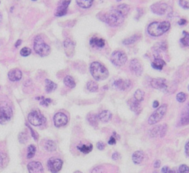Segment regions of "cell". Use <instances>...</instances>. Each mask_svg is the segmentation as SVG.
I'll return each instance as SVG.
<instances>
[{"mask_svg": "<svg viewBox=\"0 0 189 173\" xmlns=\"http://www.w3.org/2000/svg\"><path fill=\"white\" fill-rule=\"evenodd\" d=\"M100 19L108 24L111 27H118L124 21L125 16L122 14L116 8L110 10V11L103 13L100 16Z\"/></svg>", "mask_w": 189, "mask_h": 173, "instance_id": "obj_1", "label": "cell"}, {"mask_svg": "<svg viewBox=\"0 0 189 173\" xmlns=\"http://www.w3.org/2000/svg\"><path fill=\"white\" fill-rule=\"evenodd\" d=\"M170 27H171V24L168 21H161V22L154 21L148 26L147 31L151 36L159 37L168 31Z\"/></svg>", "mask_w": 189, "mask_h": 173, "instance_id": "obj_2", "label": "cell"}, {"mask_svg": "<svg viewBox=\"0 0 189 173\" xmlns=\"http://www.w3.org/2000/svg\"><path fill=\"white\" fill-rule=\"evenodd\" d=\"M89 70L93 78L97 81L104 80L109 77V72L106 68L98 62L92 63Z\"/></svg>", "mask_w": 189, "mask_h": 173, "instance_id": "obj_3", "label": "cell"}, {"mask_svg": "<svg viewBox=\"0 0 189 173\" xmlns=\"http://www.w3.org/2000/svg\"><path fill=\"white\" fill-rule=\"evenodd\" d=\"M34 51L42 57H45L50 53V47L45 43L41 36H36L34 40Z\"/></svg>", "mask_w": 189, "mask_h": 173, "instance_id": "obj_4", "label": "cell"}, {"mask_svg": "<svg viewBox=\"0 0 189 173\" xmlns=\"http://www.w3.org/2000/svg\"><path fill=\"white\" fill-rule=\"evenodd\" d=\"M12 116H13V111L11 107L5 102L2 103L0 106V124L5 125L8 122L11 121Z\"/></svg>", "mask_w": 189, "mask_h": 173, "instance_id": "obj_5", "label": "cell"}, {"mask_svg": "<svg viewBox=\"0 0 189 173\" xmlns=\"http://www.w3.org/2000/svg\"><path fill=\"white\" fill-rule=\"evenodd\" d=\"M166 111H167L166 105H162L161 106H160L159 108H158L151 115L150 117L149 118V120H148V122H149V125H151L159 122L163 118V116H165Z\"/></svg>", "mask_w": 189, "mask_h": 173, "instance_id": "obj_6", "label": "cell"}, {"mask_svg": "<svg viewBox=\"0 0 189 173\" xmlns=\"http://www.w3.org/2000/svg\"><path fill=\"white\" fill-rule=\"evenodd\" d=\"M28 121L33 126H41L45 123V116L39 111H33L28 114Z\"/></svg>", "mask_w": 189, "mask_h": 173, "instance_id": "obj_7", "label": "cell"}, {"mask_svg": "<svg viewBox=\"0 0 189 173\" xmlns=\"http://www.w3.org/2000/svg\"><path fill=\"white\" fill-rule=\"evenodd\" d=\"M110 60L116 67H122L127 61V55L122 51H115L112 54Z\"/></svg>", "mask_w": 189, "mask_h": 173, "instance_id": "obj_8", "label": "cell"}, {"mask_svg": "<svg viewBox=\"0 0 189 173\" xmlns=\"http://www.w3.org/2000/svg\"><path fill=\"white\" fill-rule=\"evenodd\" d=\"M151 11L157 15H165L168 13H171V8L166 3L157 2L151 6Z\"/></svg>", "mask_w": 189, "mask_h": 173, "instance_id": "obj_9", "label": "cell"}, {"mask_svg": "<svg viewBox=\"0 0 189 173\" xmlns=\"http://www.w3.org/2000/svg\"><path fill=\"white\" fill-rule=\"evenodd\" d=\"M63 162L59 158H51L47 162V167L51 172L56 173L59 172L62 168Z\"/></svg>", "mask_w": 189, "mask_h": 173, "instance_id": "obj_10", "label": "cell"}, {"mask_svg": "<svg viewBox=\"0 0 189 173\" xmlns=\"http://www.w3.org/2000/svg\"><path fill=\"white\" fill-rule=\"evenodd\" d=\"M151 87L154 89L160 90L163 92H167L168 89V83L167 80L164 78H154L151 81Z\"/></svg>", "mask_w": 189, "mask_h": 173, "instance_id": "obj_11", "label": "cell"}, {"mask_svg": "<svg viewBox=\"0 0 189 173\" xmlns=\"http://www.w3.org/2000/svg\"><path fill=\"white\" fill-rule=\"evenodd\" d=\"M112 86L114 89L118 90V91H126V90L130 89L132 86V83L129 80L117 79L112 83Z\"/></svg>", "mask_w": 189, "mask_h": 173, "instance_id": "obj_12", "label": "cell"}, {"mask_svg": "<svg viewBox=\"0 0 189 173\" xmlns=\"http://www.w3.org/2000/svg\"><path fill=\"white\" fill-rule=\"evenodd\" d=\"M71 0H61L58 5L56 9L55 16H63L67 14L68 6L69 5Z\"/></svg>", "mask_w": 189, "mask_h": 173, "instance_id": "obj_13", "label": "cell"}, {"mask_svg": "<svg viewBox=\"0 0 189 173\" xmlns=\"http://www.w3.org/2000/svg\"><path fill=\"white\" fill-rule=\"evenodd\" d=\"M53 122L55 124V126L57 128H61V127L64 126L68 123V118L67 115L64 114V113H57L55 114L53 117Z\"/></svg>", "mask_w": 189, "mask_h": 173, "instance_id": "obj_14", "label": "cell"}, {"mask_svg": "<svg viewBox=\"0 0 189 173\" xmlns=\"http://www.w3.org/2000/svg\"><path fill=\"white\" fill-rule=\"evenodd\" d=\"M167 125H157L152 128L149 132L151 137H163L166 134Z\"/></svg>", "mask_w": 189, "mask_h": 173, "instance_id": "obj_15", "label": "cell"}, {"mask_svg": "<svg viewBox=\"0 0 189 173\" xmlns=\"http://www.w3.org/2000/svg\"><path fill=\"white\" fill-rule=\"evenodd\" d=\"M130 70L134 75L140 76L143 73V67L140 62L137 59H133L131 60L130 65H129Z\"/></svg>", "mask_w": 189, "mask_h": 173, "instance_id": "obj_16", "label": "cell"}, {"mask_svg": "<svg viewBox=\"0 0 189 173\" xmlns=\"http://www.w3.org/2000/svg\"><path fill=\"white\" fill-rule=\"evenodd\" d=\"M29 172L30 173H42L44 172V168L42 163L39 162H30L28 165Z\"/></svg>", "mask_w": 189, "mask_h": 173, "instance_id": "obj_17", "label": "cell"}, {"mask_svg": "<svg viewBox=\"0 0 189 173\" xmlns=\"http://www.w3.org/2000/svg\"><path fill=\"white\" fill-rule=\"evenodd\" d=\"M128 105L130 109L134 113H135L136 114H140V112L142 111V107L140 106V102L137 101L134 97L129 100L128 101Z\"/></svg>", "mask_w": 189, "mask_h": 173, "instance_id": "obj_18", "label": "cell"}, {"mask_svg": "<svg viewBox=\"0 0 189 173\" xmlns=\"http://www.w3.org/2000/svg\"><path fill=\"white\" fill-rule=\"evenodd\" d=\"M64 47L67 56L68 57L73 56L75 51V44L73 41L69 39V38H67L64 41Z\"/></svg>", "mask_w": 189, "mask_h": 173, "instance_id": "obj_19", "label": "cell"}, {"mask_svg": "<svg viewBox=\"0 0 189 173\" xmlns=\"http://www.w3.org/2000/svg\"><path fill=\"white\" fill-rule=\"evenodd\" d=\"M8 78L10 80L13 81V82H16V81H19L22 77V73L21 70L19 69H13L9 71L8 74Z\"/></svg>", "mask_w": 189, "mask_h": 173, "instance_id": "obj_20", "label": "cell"}, {"mask_svg": "<svg viewBox=\"0 0 189 173\" xmlns=\"http://www.w3.org/2000/svg\"><path fill=\"white\" fill-rule=\"evenodd\" d=\"M90 45L93 47H98V48H103L105 46V41L103 38H98V37H93L89 41Z\"/></svg>", "mask_w": 189, "mask_h": 173, "instance_id": "obj_21", "label": "cell"}, {"mask_svg": "<svg viewBox=\"0 0 189 173\" xmlns=\"http://www.w3.org/2000/svg\"><path fill=\"white\" fill-rule=\"evenodd\" d=\"M112 113L110 111H103L98 114V119L100 122L106 123L110 122L112 119Z\"/></svg>", "mask_w": 189, "mask_h": 173, "instance_id": "obj_22", "label": "cell"}, {"mask_svg": "<svg viewBox=\"0 0 189 173\" xmlns=\"http://www.w3.org/2000/svg\"><path fill=\"white\" fill-rule=\"evenodd\" d=\"M144 153L143 151L137 150L134 152L132 155V161L135 164H140L143 161Z\"/></svg>", "mask_w": 189, "mask_h": 173, "instance_id": "obj_23", "label": "cell"}, {"mask_svg": "<svg viewBox=\"0 0 189 173\" xmlns=\"http://www.w3.org/2000/svg\"><path fill=\"white\" fill-rule=\"evenodd\" d=\"M165 65H166V62L160 57H156L154 61L151 63V67L157 70H162Z\"/></svg>", "mask_w": 189, "mask_h": 173, "instance_id": "obj_24", "label": "cell"}, {"mask_svg": "<svg viewBox=\"0 0 189 173\" xmlns=\"http://www.w3.org/2000/svg\"><path fill=\"white\" fill-rule=\"evenodd\" d=\"M57 89V85L50 80H45V90L47 93H50L54 91Z\"/></svg>", "mask_w": 189, "mask_h": 173, "instance_id": "obj_25", "label": "cell"}, {"mask_svg": "<svg viewBox=\"0 0 189 173\" xmlns=\"http://www.w3.org/2000/svg\"><path fill=\"white\" fill-rule=\"evenodd\" d=\"M87 119L88 122H89V124L93 126H97L98 124V115L95 114V113H89L87 115Z\"/></svg>", "mask_w": 189, "mask_h": 173, "instance_id": "obj_26", "label": "cell"}, {"mask_svg": "<svg viewBox=\"0 0 189 173\" xmlns=\"http://www.w3.org/2000/svg\"><path fill=\"white\" fill-rule=\"evenodd\" d=\"M78 150L81 151V152L84 154H88L93 150V146L91 144H89V145H78L77 147Z\"/></svg>", "mask_w": 189, "mask_h": 173, "instance_id": "obj_27", "label": "cell"}, {"mask_svg": "<svg viewBox=\"0 0 189 173\" xmlns=\"http://www.w3.org/2000/svg\"><path fill=\"white\" fill-rule=\"evenodd\" d=\"M93 1L94 0H76V2H77L78 6L86 9V8H89L92 6Z\"/></svg>", "mask_w": 189, "mask_h": 173, "instance_id": "obj_28", "label": "cell"}, {"mask_svg": "<svg viewBox=\"0 0 189 173\" xmlns=\"http://www.w3.org/2000/svg\"><path fill=\"white\" fill-rule=\"evenodd\" d=\"M64 83L65 86L69 89H74L76 87V82L71 76H66L64 79Z\"/></svg>", "mask_w": 189, "mask_h": 173, "instance_id": "obj_29", "label": "cell"}, {"mask_svg": "<svg viewBox=\"0 0 189 173\" xmlns=\"http://www.w3.org/2000/svg\"><path fill=\"white\" fill-rule=\"evenodd\" d=\"M8 163V158L4 152L0 151V170L4 169Z\"/></svg>", "mask_w": 189, "mask_h": 173, "instance_id": "obj_30", "label": "cell"}, {"mask_svg": "<svg viewBox=\"0 0 189 173\" xmlns=\"http://www.w3.org/2000/svg\"><path fill=\"white\" fill-rule=\"evenodd\" d=\"M86 88L90 92H96L98 90V85L95 81L90 80L86 84Z\"/></svg>", "mask_w": 189, "mask_h": 173, "instance_id": "obj_31", "label": "cell"}, {"mask_svg": "<svg viewBox=\"0 0 189 173\" xmlns=\"http://www.w3.org/2000/svg\"><path fill=\"white\" fill-rule=\"evenodd\" d=\"M140 38V37L138 36V35H132V36L129 37V38H127V39L123 40V44L125 45H130V44H132L135 43L136 41H137Z\"/></svg>", "mask_w": 189, "mask_h": 173, "instance_id": "obj_32", "label": "cell"}, {"mask_svg": "<svg viewBox=\"0 0 189 173\" xmlns=\"http://www.w3.org/2000/svg\"><path fill=\"white\" fill-rule=\"evenodd\" d=\"M116 8L118 10L119 12H120V13H121L125 17L127 16V14L129 13V9H130L128 5H126V4L120 5L117 6Z\"/></svg>", "mask_w": 189, "mask_h": 173, "instance_id": "obj_33", "label": "cell"}, {"mask_svg": "<svg viewBox=\"0 0 189 173\" xmlns=\"http://www.w3.org/2000/svg\"><path fill=\"white\" fill-rule=\"evenodd\" d=\"M45 147L48 152H53V151L56 150V145L53 141H47L45 143Z\"/></svg>", "mask_w": 189, "mask_h": 173, "instance_id": "obj_34", "label": "cell"}, {"mask_svg": "<svg viewBox=\"0 0 189 173\" xmlns=\"http://www.w3.org/2000/svg\"><path fill=\"white\" fill-rule=\"evenodd\" d=\"M134 97L135 98L136 100H137V101L139 102H143L144 100V97H145V93L144 91H143V90L141 89H137V91L134 92Z\"/></svg>", "mask_w": 189, "mask_h": 173, "instance_id": "obj_35", "label": "cell"}, {"mask_svg": "<svg viewBox=\"0 0 189 173\" xmlns=\"http://www.w3.org/2000/svg\"><path fill=\"white\" fill-rule=\"evenodd\" d=\"M35 150H36V148H35V146L33 145H29L28 147V154H27V158H28V159L32 158L35 155Z\"/></svg>", "mask_w": 189, "mask_h": 173, "instance_id": "obj_36", "label": "cell"}, {"mask_svg": "<svg viewBox=\"0 0 189 173\" xmlns=\"http://www.w3.org/2000/svg\"><path fill=\"white\" fill-rule=\"evenodd\" d=\"M183 38H182L180 39V42L185 47H189V33L186 31H183Z\"/></svg>", "mask_w": 189, "mask_h": 173, "instance_id": "obj_37", "label": "cell"}, {"mask_svg": "<svg viewBox=\"0 0 189 173\" xmlns=\"http://www.w3.org/2000/svg\"><path fill=\"white\" fill-rule=\"evenodd\" d=\"M28 140V133L22 132V133H20L19 134V141L20 143L25 144Z\"/></svg>", "mask_w": 189, "mask_h": 173, "instance_id": "obj_38", "label": "cell"}, {"mask_svg": "<svg viewBox=\"0 0 189 173\" xmlns=\"http://www.w3.org/2000/svg\"><path fill=\"white\" fill-rule=\"evenodd\" d=\"M186 94L185 93L180 92L177 94V100L179 103H184L185 100H186Z\"/></svg>", "mask_w": 189, "mask_h": 173, "instance_id": "obj_39", "label": "cell"}, {"mask_svg": "<svg viewBox=\"0 0 189 173\" xmlns=\"http://www.w3.org/2000/svg\"><path fill=\"white\" fill-rule=\"evenodd\" d=\"M20 54L23 57H27V56L30 55L31 54V50L30 48H28V47H24L20 51Z\"/></svg>", "mask_w": 189, "mask_h": 173, "instance_id": "obj_40", "label": "cell"}, {"mask_svg": "<svg viewBox=\"0 0 189 173\" xmlns=\"http://www.w3.org/2000/svg\"><path fill=\"white\" fill-rule=\"evenodd\" d=\"M179 172L180 173H188L189 172V167L185 164L180 165L179 168Z\"/></svg>", "mask_w": 189, "mask_h": 173, "instance_id": "obj_41", "label": "cell"}, {"mask_svg": "<svg viewBox=\"0 0 189 173\" xmlns=\"http://www.w3.org/2000/svg\"><path fill=\"white\" fill-rule=\"evenodd\" d=\"M26 126L28 127V128H29V130H30V133H31V135H32V136H33V138L34 139H35V141L38 140V137H39L38 133H37L36 132L34 131V130H33V129L31 128V127H30V125H28V124H26Z\"/></svg>", "mask_w": 189, "mask_h": 173, "instance_id": "obj_42", "label": "cell"}, {"mask_svg": "<svg viewBox=\"0 0 189 173\" xmlns=\"http://www.w3.org/2000/svg\"><path fill=\"white\" fill-rule=\"evenodd\" d=\"M180 5L185 9H189V0H180Z\"/></svg>", "mask_w": 189, "mask_h": 173, "instance_id": "obj_43", "label": "cell"}, {"mask_svg": "<svg viewBox=\"0 0 189 173\" xmlns=\"http://www.w3.org/2000/svg\"><path fill=\"white\" fill-rule=\"evenodd\" d=\"M52 103V100L50 99H42V100L41 101L40 103V105L41 106H45V107H47L49 106V104L50 103Z\"/></svg>", "mask_w": 189, "mask_h": 173, "instance_id": "obj_44", "label": "cell"}, {"mask_svg": "<svg viewBox=\"0 0 189 173\" xmlns=\"http://www.w3.org/2000/svg\"><path fill=\"white\" fill-rule=\"evenodd\" d=\"M97 147H98V150H104L105 149V144L102 142H98V144H97Z\"/></svg>", "mask_w": 189, "mask_h": 173, "instance_id": "obj_45", "label": "cell"}, {"mask_svg": "<svg viewBox=\"0 0 189 173\" xmlns=\"http://www.w3.org/2000/svg\"><path fill=\"white\" fill-rule=\"evenodd\" d=\"M108 144L110 145H114L116 144V139L115 138L114 135H112V136L110 137V140H109V142H108Z\"/></svg>", "mask_w": 189, "mask_h": 173, "instance_id": "obj_46", "label": "cell"}, {"mask_svg": "<svg viewBox=\"0 0 189 173\" xmlns=\"http://www.w3.org/2000/svg\"><path fill=\"white\" fill-rule=\"evenodd\" d=\"M182 119H183V123L184 124V125H185V124L189 122V111H188V113H187V114L185 115V116H184L183 118H182Z\"/></svg>", "mask_w": 189, "mask_h": 173, "instance_id": "obj_47", "label": "cell"}, {"mask_svg": "<svg viewBox=\"0 0 189 173\" xmlns=\"http://www.w3.org/2000/svg\"><path fill=\"white\" fill-rule=\"evenodd\" d=\"M161 172H163V173H165V172L168 173V172H171L172 171H171V169H170V168L168 167H164L163 168V169H162Z\"/></svg>", "mask_w": 189, "mask_h": 173, "instance_id": "obj_48", "label": "cell"}, {"mask_svg": "<svg viewBox=\"0 0 189 173\" xmlns=\"http://www.w3.org/2000/svg\"><path fill=\"white\" fill-rule=\"evenodd\" d=\"M160 164H161V162L160 160H156L155 162L154 163V168H159L160 167Z\"/></svg>", "mask_w": 189, "mask_h": 173, "instance_id": "obj_49", "label": "cell"}, {"mask_svg": "<svg viewBox=\"0 0 189 173\" xmlns=\"http://www.w3.org/2000/svg\"><path fill=\"white\" fill-rule=\"evenodd\" d=\"M178 24L179 25H185L187 24V21L185 19V18H181V19H180V21H178Z\"/></svg>", "mask_w": 189, "mask_h": 173, "instance_id": "obj_50", "label": "cell"}, {"mask_svg": "<svg viewBox=\"0 0 189 173\" xmlns=\"http://www.w3.org/2000/svg\"><path fill=\"white\" fill-rule=\"evenodd\" d=\"M112 158L115 161L117 160V159L119 158V154L117 153V152H114L112 155Z\"/></svg>", "mask_w": 189, "mask_h": 173, "instance_id": "obj_51", "label": "cell"}, {"mask_svg": "<svg viewBox=\"0 0 189 173\" xmlns=\"http://www.w3.org/2000/svg\"><path fill=\"white\" fill-rule=\"evenodd\" d=\"M185 153L187 154V155H188L189 156V142H187L186 145H185Z\"/></svg>", "mask_w": 189, "mask_h": 173, "instance_id": "obj_52", "label": "cell"}, {"mask_svg": "<svg viewBox=\"0 0 189 173\" xmlns=\"http://www.w3.org/2000/svg\"><path fill=\"white\" fill-rule=\"evenodd\" d=\"M21 44H22V40H18L16 42V44H15V47H16V48H17V47H19V46L21 45Z\"/></svg>", "mask_w": 189, "mask_h": 173, "instance_id": "obj_53", "label": "cell"}, {"mask_svg": "<svg viewBox=\"0 0 189 173\" xmlns=\"http://www.w3.org/2000/svg\"><path fill=\"white\" fill-rule=\"evenodd\" d=\"M160 106L159 104V102L158 101H154V103H153V108H157L158 106Z\"/></svg>", "mask_w": 189, "mask_h": 173, "instance_id": "obj_54", "label": "cell"}, {"mask_svg": "<svg viewBox=\"0 0 189 173\" xmlns=\"http://www.w3.org/2000/svg\"><path fill=\"white\" fill-rule=\"evenodd\" d=\"M2 13H0V24H1V21H2Z\"/></svg>", "mask_w": 189, "mask_h": 173, "instance_id": "obj_55", "label": "cell"}, {"mask_svg": "<svg viewBox=\"0 0 189 173\" xmlns=\"http://www.w3.org/2000/svg\"><path fill=\"white\" fill-rule=\"evenodd\" d=\"M32 1H36V0H32Z\"/></svg>", "mask_w": 189, "mask_h": 173, "instance_id": "obj_56", "label": "cell"}, {"mask_svg": "<svg viewBox=\"0 0 189 173\" xmlns=\"http://www.w3.org/2000/svg\"><path fill=\"white\" fill-rule=\"evenodd\" d=\"M188 91H189V86H188Z\"/></svg>", "mask_w": 189, "mask_h": 173, "instance_id": "obj_57", "label": "cell"}]
</instances>
